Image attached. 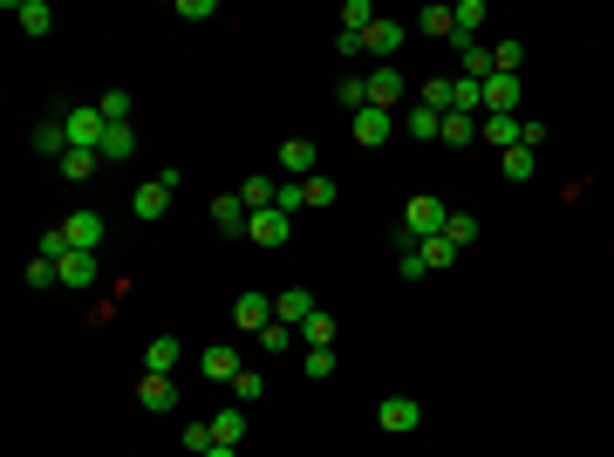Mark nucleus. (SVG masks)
<instances>
[{
    "instance_id": "f257e3e1",
    "label": "nucleus",
    "mask_w": 614,
    "mask_h": 457,
    "mask_svg": "<svg viewBox=\"0 0 614 457\" xmlns=\"http://www.w3.org/2000/svg\"><path fill=\"white\" fill-rule=\"evenodd\" d=\"M444 219H451V205H444V198H430V191H423V198H410V205H403V226H396V239H437V232H444Z\"/></svg>"
},
{
    "instance_id": "f03ea898",
    "label": "nucleus",
    "mask_w": 614,
    "mask_h": 457,
    "mask_svg": "<svg viewBox=\"0 0 614 457\" xmlns=\"http://www.w3.org/2000/svg\"><path fill=\"white\" fill-rule=\"evenodd\" d=\"M171 198H178V171H157L151 185H137L130 212H137V219H164V212H171Z\"/></svg>"
},
{
    "instance_id": "7ed1b4c3",
    "label": "nucleus",
    "mask_w": 614,
    "mask_h": 457,
    "mask_svg": "<svg viewBox=\"0 0 614 457\" xmlns=\"http://www.w3.org/2000/svg\"><path fill=\"white\" fill-rule=\"evenodd\" d=\"M62 123H69V151H96V144H103V130H110L96 103H82V110H69Z\"/></svg>"
},
{
    "instance_id": "20e7f679",
    "label": "nucleus",
    "mask_w": 614,
    "mask_h": 457,
    "mask_svg": "<svg viewBox=\"0 0 614 457\" xmlns=\"http://www.w3.org/2000/svg\"><path fill=\"white\" fill-rule=\"evenodd\" d=\"M55 273H62V294H89V287L103 280L96 253H62V260H55Z\"/></svg>"
},
{
    "instance_id": "39448f33",
    "label": "nucleus",
    "mask_w": 614,
    "mask_h": 457,
    "mask_svg": "<svg viewBox=\"0 0 614 457\" xmlns=\"http://www.w3.org/2000/svg\"><path fill=\"white\" fill-rule=\"evenodd\" d=\"M376 423H383L389 437H410V430L423 423V403H410V396H383V403H376Z\"/></svg>"
},
{
    "instance_id": "423d86ee",
    "label": "nucleus",
    "mask_w": 614,
    "mask_h": 457,
    "mask_svg": "<svg viewBox=\"0 0 614 457\" xmlns=\"http://www.w3.org/2000/svg\"><path fill=\"white\" fill-rule=\"evenodd\" d=\"M389 130H396V110H362V116H348V137H355L362 151L389 144Z\"/></svg>"
},
{
    "instance_id": "0eeeda50",
    "label": "nucleus",
    "mask_w": 614,
    "mask_h": 457,
    "mask_svg": "<svg viewBox=\"0 0 614 457\" xmlns=\"http://www.w3.org/2000/svg\"><path fill=\"white\" fill-rule=\"evenodd\" d=\"M62 232H69V253H96L103 246V212H69Z\"/></svg>"
},
{
    "instance_id": "6e6552de",
    "label": "nucleus",
    "mask_w": 614,
    "mask_h": 457,
    "mask_svg": "<svg viewBox=\"0 0 614 457\" xmlns=\"http://www.w3.org/2000/svg\"><path fill=\"white\" fill-rule=\"evenodd\" d=\"M7 14H14V28H21V35H48V28H55V7H48V0H7Z\"/></svg>"
},
{
    "instance_id": "1a4fd4ad",
    "label": "nucleus",
    "mask_w": 614,
    "mask_h": 457,
    "mask_svg": "<svg viewBox=\"0 0 614 457\" xmlns=\"http://www.w3.org/2000/svg\"><path fill=\"white\" fill-rule=\"evenodd\" d=\"M478 137H485V144H499V157L519 151V144H526V116H485V123H478Z\"/></svg>"
},
{
    "instance_id": "9d476101",
    "label": "nucleus",
    "mask_w": 614,
    "mask_h": 457,
    "mask_svg": "<svg viewBox=\"0 0 614 457\" xmlns=\"http://www.w3.org/2000/svg\"><path fill=\"white\" fill-rule=\"evenodd\" d=\"M232 321H239L246 335H267V328H273V294H239Z\"/></svg>"
},
{
    "instance_id": "9b49d317",
    "label": "nucleus",
    "mask_w": 614,
    "mask_h": 457,
    "mask_svg": "<svg viewBox=\"0 0 614 457\" xmlns=\"http://www.w3.org/2000/svg\"><path fill=\"white\" fill-rule=\"evenodd\" d=\"M362 48L376 55V69H383V62H396V55H403V21H376V28L362 35Z\"/></svg>"
},
{
    "instance_id": "f8f14e48",
    "label": "nucleus",
    "mask_w": 614,
    "mask_h": 457,
    "mask_svg": "<svg viewBox=\"0 0 614 457\" xmlns=\"http://www.w3.org/2000/svg\"><path fill=\"white\" fill-rule=\"evenodd\" d=\"M287 226H294V219H287L280 205H267V212H253L246 239H253V246H287Z\"/></svg>"
},
{
    "instance_id": "ddd939ff",
    "label": "nucleus",
    "mask_w": 614,
    "mask_h": 457,
    "mask_svg": "<svg viewBox=\"0 0 614 457\" xmlns=\"http://www.w3.org/2000/svg\"><path fill=\"white\" fill-rule=\"evenodd\" d=\"M307 314H321V301H314L307 287H287V294H273V321H287V328H301Z\"/></svg>"
},
{
    "instance_id": "4468645a",
    "label": "nucleus",
    "mask_w": 614,
    "mask_h": 457,
    "mask_svg": "<svg viewBox=\"0 0 614 457\" xmlns=\"http://www.w3.org/2000/svg\"><path fill=\"white\" fill-rule=\"evenodd\" d=\"M137 403H144V410H178V382L144 369V376H137Z\"/></svg>"
},
{
    "instance_id": "2eb2a0df",
    "label": "nucleus",
    "mask_w": 614,
    "mask_h": 457,
    "mask_svg": "<svg viewBox=\"0 0 614 457\" xmlns=\"http://www.w3.org/2000/svg\"><path fill=\"white\" fill-rule=\"evenodd\" d=\"M485 21H492V14H485V0H458V7H451V41H478V28H485Z\"/></svg>"
},
{
    "instance_id": "dca6fc26",
    "label": "nucleus",
    "mask_w": 614,
    "mask_h": 457,
    "mask_svg": "<svg viewBox=\"0 0 614 457\" xmlns=\"http://www.w3.org/2000/svg\"><path fill=\"white\" fill-rule=\"evenodd\" d=\"M396 103H403V76H396V62H383L369 76V110H396Z\"/></svg>"
},
{
    "instance_id": "f3484780",
    "label": "nucleus",
    "mask_w": 614,
    "mask_h": 457,
    "mask_svg": "<svg viewBox=\"0 0 614 457\" xmlns=\"http://www.w3.org/2000/svg\"><path fill=\"white\" fill-rule=\"evenodd\" d=\"M96 157H103V164H130V157H137V130H130V123H110L103 144H96Z\"/></svg>"
},
{
    "instance_id": "a211bd4d",
    "label": "nucleus",
    "mask_w": 614,
    "mask_h": 457,
    "mask_svg": "<svg viewBox=\"0 0 614 457\" xmlns=\"http://www.w3.org/2000/svg\"><path fill=\"white\" fill-rule=\"evenodd\" d=\"M35 151L55 157V164L69 157V123H62V116H41V123H35Z\"/></svg>"
},
{
    "instance_id": "6ab92c4d",
    "label": "nucleus",
    "mask_w": 614,
    "mask_h": 457,
    "mask_svg": "<svg viewBox=\"0 0 614 457\" xmlns=\"http://www.w3.org/2000/svg\"><path fill=\"white\" fill-rule=\"evenodd\" d=\"M212 226H219V232H246V226H253V212H246V198H239V191L212 198Z\"/></svg>"
},
{
    "instance_id": "aec40b11",
    "label": "nucleus",
    "mask_w": 614,
    "mask_h": 457,
    "mask_svg": "<svg viewBox=\"0 0 614 457\" xmlns=\"http://www.w3.org/2000/svg\"><path fill=\"white\" fill-rule=\"evenodd\" d=\"M198 369H205V376L212 382H239V369H246V362H239V348H205V355H198Z\"/></svg>"
},
{
    "instance_id": "412c9836",
    "label": "nucleus",
    "mask_w": 614,
    "mask_h": 457,
    "mask_svg": "<svg viewBox=\"0 0 614 457\" xmlns=\"http://www.w3.org/2000/svg\"><path fill=\"white\" fill-rule=\"evenodd\" d=\"M458 76L464 82H492V48H485V41H464L458 48Z\"/></svg>"
},
{
    "instance_id": "4be33fe9",
    "label": "nucleus",
    "mask_w": 614,
    "mask_h": 457,
    "mask_svg": "<svg viewBox=\"0 0 614 457\" xmlns=\"http://www.w3.org/2000/svg\"><path fill=\"white\" fill-rule=\"evenodd\" d=\"M451 96H458V76H423V89H417V103L437 116H451Z\"/></svg>"
},
{
    "instance_id": "5701e85b",
    "label": "nucleus",
    "mask_w": 614,
    "mask_h": 457,
    "mask_svg": "<svg viewBox=\"0 0 614 457\" xmlns=\"http://www.w3.org/2000/svg\"><path fill=\"white\" fill-rule=\"evenodd\" d=\"M280 171H287V178H314V144H307V137H287V144H280Z\"/></svg>"
},
{
    "instance_id": "b1692460",
    "label": "nucleus",
    "mask_w": 614,
    "mask_h": 457,
    "mask_svg": "<svg viewBox=\"0 0 614 457\" xmlns=\"http://www.w3.org/2000/svg\"><path fill=\"white\" fill-rule=\"evenodd\" d=\"M403 130H410V137H423V144H437V137H444V116L423 110V103H410V110H403Z\"/></svg>"
},
{
    "instance_id": "393cba45",
    "label": "nucleus",
    "mask_w": 614,
    "mask_h": 457,
    "mask_svg": "<svg viewBox=\"0 0 614 457\" xmlns=\"http://www.w3.org/2000/svg\"><path fill=\"white\" fill-rule=\"evenodd\" d=\"M144 369H151V376H171V369H178V335H157V342L144 348Z\"/></svg>"
},
{
    "instance_id": "a878e982",
    "label": "nucleus",
    "mask_w": 614,
    "mask_h": 457,
    "mask_svg": "<svg viewBox=\"0 0 614 457\" xmlns=\"http://www.w3.org/2000/svg\"><path fill=\"white\" fill-rule=\"evenodd\" d=\"M376 21H383V14H376L369 0H342V35H369Z\"/></svg>"
},
{
    "instance_id": "bb28decb",
    "label": "nucleus",
    "mask_w": 614,
    "mask_h": 457,
    "mask_svg": "<svg viewBox=\"0 0 614 457\" xmlns=\"http://www.w3.org/2000/svg\"><path fill=\"white\" fill-rule=\"evenodd\" d=\"M335 103H342V116H362V110H369V76H342Z\"/></svg>"
},
{
    "instance_id": "cd10ccee",
    "label": "nucleus",
    "mask_w": 614,
    "mask_h": 457,
    "mask_svg": "<svg viewBox=\"0 0 614 457\" xmlns=\"http://www.w3.org/2000/svg\"><path fill=\"white\" fill-rule=\"evenodd\" d=\"M239 198H246V212H267L273 198H280V178H246V185H239Z\"/></svg>"
},
{
    "instance_id": "c85d7f7f",
    "label": "nucleus",
    "mask_w": 614,
    "mask_h": 457,
    "mask_svg": "<svg viewBox=\"0 0 614 457\" xmlns=\"http://www.w3.org/2000/svg\"><path fill=\"white\" fill-rule=\"evenodd\" d=\"M212 437L239 451V444H246V410H219V417H212Z\"/></svg>"
},
{
    "instance_id": "c756f323",
    "label": "nucleus",
    "mask_w": 614,
    "mask_h": 457,
    "mask_svg": "<svg viewBox=\"0 0 614 457\" xmlns=\"http://www.w3.org/2000/svg\"><path fill=\"white\" fill-rule=\"evenodd\" d=\"M444 144H451V151H464V144H478V116H444Z\"/></svg>"
},
{
    "instance_id": "7c9ffc66",
    "label": "nucleus",
    "mask_w": 614,
    "mask_h": 457,
    "mask_svg": "<svg viewBox=\"0 0 614 457\" xmlns=\"http://www.w3.org/2000/svg\"><path fill=\"white\" fill-rule=\"evenodd\" d=\"M301 342L307 348H335V314H307V321H301Z\"/></svg>"
},
{
    "instance_id": "2f4dec72",
    "label": "nucleus",
    "mask_w": 614,
    "mask_h": 457,
    "mask_svg": "<svg viewBox=\"0 0 614 457\" xmlns=\"http://www.w3.org/2000/svg\"><path fill=\"white\" fill-rule=\"evenodd\" d=\"M396 273H403V280H423V273H430V267H423V246H417V239H396Z\"/></svg>"
},
{
    "instance_id": "473e14b6",
    "label": "nucleus",
    "mask_w": 614,
    "mask_h": 457,
    "mask_svg": "<svg viewBox=\"0 0 614 457\" xmlns=\"http://www.w3.org/2000/svg\"><path fill=\"white\" fill-rule=\"evenodd\" d=\"M533 171H539V151H505V178L512 185H533Z\"/></svg>"
},
{
    "instance_id": "72a5a7b5",
    "label": "nucleus",
    "mask_w": 614,
    "mask_h": 457,
    "mask_svg": "<svg viewBox=\"0 0 614 457\" xmlns=\"http://www.w3.org/2000/svg\"><path fill=\"white\" fill-rule=\"evenodd\" d=\"M444 239H451V246H471V239H478V219H471V212H451V219H444Z\"/></svg>"
},
{
    "instance_id": "f704fd0d",
    "label": "nucleus",
    "mask_w": 614,
    "mask_h": 457,
    "mask_svg": "<svg viewBox=\"0 0 614 457\" xmlns=\"http://www.w3.org/2000/svg\"><path fill=\"white\" fill-rule=\"evenodd\" d=\"M96 171H103V157H96V151H69V157H62V178H96Z\"/></svg>"
},
{
    "instance_id": "c9c22d12",
    "label": "nucleus",
    "mask_w": 614,
    "mask_h": 457,
    "mask_svg": "<svg viewBox=\"0 0 614 457\" xmlns=\"http://www.w3.org/2000/svg\"><path fill=\"white\" fill-rule=\"evenodd\" d=\"M451 260H458V246H451L444 232H437V239H423V267H430V273H437V267H451Z\"/></svg>"
},
{
    "instance_id": "e433bc0d",
    "label": "nucleus",
    "mask_w": 614,
    "mask_h": 457,
    "mask_svg": "<svg viewBox=\"0 0 614 457\" xmlns=\"http://www.w3.org/2000/svg\"><path fill=\"white\" fill-rule=\"evenodd\" d=\"M96 110H103V123H130V96H123V89H103Z\"/></svg>"
},
{
    "instance_id": "4c0bfd02",
    "label": "nucleus",
    "mask_w": 614,
    "mask_h": 457,
    "mask_svg": "<svg viewBox=\"0 0 614 457\" xmlns=\"http://www.w3.org/2000/svg\"><path fill=\"white\" fill-rule=\"evenodd\" d=\"M417 28H423V35H437V41H451V7H423Z\"/></svg>"
},
{
    "instance_id": "58836bf2",
    "label": "nucleus",
    "mask_w": 614,
    "mask_h": 457,
    "mask_svg": "<svg viewBox=\"0 0 614 457\" xmlns=\"http://www.w3.org/2000/svg\"><path fill=\"white\" fill-rule=\"evenodd\" d=\"M232 396H239V403H260V396H267V376H260V369H239Z\"/></svg>"
},
{
    "instance_id": "ea45409f",
    "label": "nucleus",
    "mask_w": 614,
    "mask_h": 457,
    "mask_svg": "<svg viewBox=\"0 0 614 457\" xmlns=\"http://www.w3.org/2000/svg\"><path fill=\"white\" fill-rule=\"evenodd\" d=\"M301 185H307V205H335V198H342V185H335V178H321V171L301 178Z\"/></svg>"
},
{
    "instance_id": "a19ab883",
    "label": "nucleus",
    "mask_w": 614,
    "mask_h": 457,
    "mask_svg": "<svg viewBox=\"0 0 614 457\" xmlns=\"http://www.w3.org/2000/svg\"><path fill=\"white\" fill-rule=\"evenodd\" d=\"M273 205H280V212L294 219V212L307 205V185H301V178H280V198H273Z\"/></svg>"
},
{
    "instance_id": "79ce46f5",
    "label": "nucleus",
    "mask_w": 614,
    "mask_h": 457,
    "mask_svg": "<svg viewBox=\"0 0 614 457\" xmlns=\"http://www.w3.org/2000/svg\"><path fill=\"white\" fill-rule=\"evenodd\" d=\"M301 369H307L314 382H328V376H335V348H307V362H301Z\"/></svg>"
},
{
    "instance_id": "37998d69",
    "label": "nucleus",
    "mask_w": 614,
    "mask_h": 457,
    "mask_svg": "<svg viewBox=\"0 0 614 457\" xmlns=\"http://www.w3.org/2000/svg\"><path fill=\"white\" fill-rule=\"evenodd\" d=\"M212 444H219V437H212V423H185V451H192V457H205Z\"/></svg>"
},
{
    "instance_id": "c03bdc74",
    "label": "nucleus",
    "mask_w": 614,
    "mask_h": 457,
    "mask_svg": "<svg viewBox=\"0 0 614 457\" xmlns=\"http://www.w3.org/2000/svg\"><path fill=\"white\" fill-rule=\"evenodd\" d=\"M28 287H62V273H55V260H28Z\"/></svg>"
},
{
    "instance_id": "a18cd8bd",
    "label": "nucleus",
    "mask_w": 614,
    "mask_h": 457,
    "mask_svg": "<svg viewBox=\"0 0 614 457\" xmlns=\"http://www.w3.org/2000/svg\"><path fill=\"white\" fill-rule=\"evenodd\" d=\"M260 348H273V355H287V348H294V328H287V321H273L267 335H260Z\"/></svg>"
},
{
    "instance_id": "49530a36",
    "label": "nucleus",
    "mask_w": 614,
    "mask_h": 457,
    "mask_svg": "<svg viewBox=\"0 0 614 457\" xmlns=\"http://www.w3.org/2000/svg\"><path fill=\"white\" fill-rule=\"evenodd\" d=\"M219 14V0H178V21H212Z\"/></svg>"
},
{
    "instance_id": "de8ad7c7",
    "label": "nucleus",
    "mask_w": 614,
    "mask_h": 457,
    "mask_svg": "<svg viewBox=\"0 0 614 457\" xmlns=\"http://www.w3.org/2000/svg\"><path fill=\"white\" fill-rule=\"evenodd\" d=\"M205 457H239V451H232V444H212V451H205Z\"/></svg>"
}]
</instances>
